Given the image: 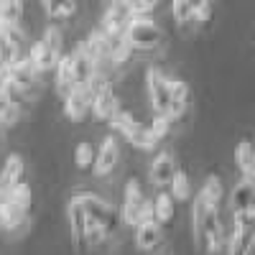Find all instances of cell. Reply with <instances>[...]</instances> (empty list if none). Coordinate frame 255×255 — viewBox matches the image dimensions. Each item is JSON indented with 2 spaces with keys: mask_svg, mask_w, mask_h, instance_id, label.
<instances>
[{
  "mask_svg": "<svg viewBox=\"0 0 255 255\" xmlns=\"http://www.w3.org/2000/svg\"><path fill=\"white\" fill-rule=\"evenodd\" d=\"M130 18H133V15L128 13L125 8L110 5L108 13L102 15V31L108 33L110 38H118V36H123V31H125V26H128V20H130Z\"/></svg>",
  "mask_w": 255,
  "mask_h": 255,
  "instance_id": "18",
  "label": "cell"
},
{
  "mask_svg": "<svg viewBox=\"0 0 255 255\" xmlns=\"http://www.w3.org/2000/svg\"><path fill=\"white\" fill-rule=\"evenodd\" d=\"M161 243V225L158 222H140L135 227V245L143 253H151Z\"/></svg>",
  "mask_w": 255,
  "mask_h": 255,
  "instance_id": "21",
  "label": "cell"
},
{
  "mask_svg": "<svg viewBox=\"0 0 255 255\" xmlns=\"http://www.w3.org/2000/svg\"><path fill=\"white\" fill-rule=\"evenodd\" d=\"M74 202L84 209V215H87V222H90V225L105 230L108 235H113V232L118 230V225H120V212H115L105 199H100V197L87 194V191H84V194H77V197H74Z\"/></svg>",
  "mask_w": 255,
  "mask_h": 255,
  "instance_id": "3",
  "label": "cell"
},
{
  "mask_svg": "<svg viewBox=\"0 0 255 255\" xmlns=\"http://www.w3.org/2000/svg\"><path fill=\"white\" fill-rule=\"evenodd\" d=\"M143 189L138 184V179H130L125 184V197H123V207H120V222L128 227H138L140 225V209H143Z\"/></svg>",
  "mask_w": 255,
  "mask_h": 255,
  "instance_id": "5",
  "label": "cell"
},
{
  "mask_svg": "<svg viewBox=\"0 0 255 255\" xmlns=\"http://www.w3.org/2000/svg\"><path fill=\"white\" fill-rule=\"evenodd\" d=\"M77 87V79H74V61L72 54H61L59 64H56V90L61 97H67L72 90Z\"/></svg>",
  "mask_w": 255,
  "mask_h": 255,
  "instance_id": "19",
  "label": "cell"
},
{
  "mask_svg": "<svg viewBox=\"0 0 255 255\" xmlns=\"http://www.w3.org/2000/svg\"><path fill=\"white\" fill-rule=\"evenodd\" d=\"M243 179H245V181H248V184H250V186L255 189V168H253V171H250L248 176H243Z\"/></svg>",
  "mask_w": 255,
  "mask_h": 255,
  "instance_id": "40",
  "label": "cell"
},
{
  "mask_svg": "<svg viewBox=\"0 0 255 255\" xmlns=\"http://www.w3.org/2000/svg\"><path fill=\"white\" fill-rule=\"evenodd\" d=\"M168 90H171V97H174V102H179V105H186V108H189L191 92H189V84H186V82H181V79H171V77H168Z\"/></svg>",
  "mask_w": 255,
  "mask_h": 255,
  "instance_id": "37",
  "label": "cell"
},
{
  "mask_svg": "<svg viewBox=\"0 0 255 255\" xmlns=\"http://www.w3.org/2000/svg\"><path fill=\"white\" fill-rule=\"evenodd\" d=\"M191 220H194V238L197 245L204 253H217L225 243V232H222V222H220V212L209 209L199 197L194 199L191 207Z\"/></svg>",
  "mask_w": 255,
  "mask_h": 255,
  "instance_id": "1",
  "label": "cell"
},
{
  "mask_svg": "<svg viewBox=\"0 0 255 255\" xmlns=\"http://www.w3.org/2000/svg\"><path fill=\"white\" fill-rule=\"evenodd\" d=\"M171 197L174 199H179V202H184V199H189L191 197V181H189V176L184 174V171H176L174 174V181H171Z\"/></svg>",
  "mask_w": 255,
  "mask_h": 255,
  "instance_id": "34",
  "label": "cell"
},
{
  "mask_svg": "<svg viewBox=\"0 0 255 255\" xmlns=\"http://www.w3.org/2000/svg\"><path fill=\"white\" fill-rule=\"evenodd\" d=\"M26 222H28V212L18 209L15 204H10L5 199H0V227L8 230V232H15V230L23 227Z\"/></svg>",
  "mask_w": 255,
  "mask_h": 255,
  "instance_id": "20",
  "label": "cell"
},
{
  "mask_svg": "<svg viewBox=\"0 0 255 255\" xmlns=\"http://www.w3.org/2000/svg\"><path fill=\"white\" fill-rule=\"evenodd\" d=\"M230 209L232 215H255V189L243 179L235 184L230 194Z\"/></svg>",
  "mask_w": 255,
  "mask_h": 255,
  "instance_id": "11",
  "label": "cell"
},
{
  "mask_svg": "<svg viewBox=\"0 0 255 255\" xmlns=\"http://www.w3.org/2000/svg\"><path fill=\"white\" fill-rule=\"evenodd\" d=\"M18 108L20 105H15L10 100L8 90H5V79H0V128H8V125H13L18 120V115H20Z\"/></svg>",
  "mask_w": 255,
  "mask_h": 255,
  "instance_id": "25",
  "label": "cell"
},
{
  "mask_svg": "<svg viewBox=\"0 0 255 255\" xmlns=\"http://www.w3.org/2000/svg\"><path fill=\"white\" fill-rule=\"evenodd\" d=\"M23 174H26V166H23V158L20 156H8L3 171H0V194H5V191H10L13 186L23 184Z\"/></svg>",
  "mask_w": 255,
  "mask_h": 255,
  "instance_id": "15",
  "label": "cell"
},
{
  "mask_svg": "<svg viewBox=\"0 0 255 255\" xmlns=\"http://www.w3.org/2000/svg\"><path fill=\"white\" fill-rule=\"evenodd\" d=\"M118 113H120V100H118V95H115L113 87L102 90V92L92 100V115H95L97 120L110 123Z\"/></svg>",
  "mask_w": 255,
  "mask_h": 255,
  "instance_id": "12",
  "label": "cell"
},
{
  "mask_svg": "<svg viewBox=\"0 0 255 255\" xmlns=\"http://www.w3.org/2000/svg\"><path fill=\"white\" fill-rule=\"evenodd\" d=\"M5 72H8V64L0 59V79H5Z\"/></svg>",
  "mask_w": 255,
  "mask_h": 255,
  "instance_id": "41",
  "label": "cell"
},
{
  "mask_svg": "<svg viewBox=\"0 0 255 255\" xmlns=\"http://www.w3.org/2000/svg\"><path fill=\"white\" fill-rule=\"evenodd\" d=\"M0 199H5V202L15 204L18 209L28 212V209H31V202H33V194H31V186H28V184L23 181V184L13 186L10 191H5V194H0Z\"/></svg>",
  "mask_w": 255,
  "mask_h": 255,
  "instance_id": "29",
  "label": "cell"
},
{
  "mask_svg": "<svg viewBox=\"0 0 255 255\" xmlns=\"http://www.w3.org/2000/svg\"><path fill=\"white\" fill-rule=\"evenodd\" d=\"M51 20H69L77 13V0H41Z\"/></svg>",
  "mask_w": 255,
  "mask_h": 255,
  "instance_id": "26",
  "label": "cell"
},
{
  "mask_svg": "<svg viewBox=\"0 0 255 255\" xmlns=\"http://www.w3.org/2000/svg\"><path fill=\"white\" fill-rule=\"evenodd\" d=\"M171 120H168V118H163V115H153V123L151 125H148V128H151V133L161 140V138H166L168 135V130H171Z\"/></svg>",
  "mask_w": 255,
  "mask_h": 255,
  "instance_id": "38",
  "label": "cell"
},
{
  "mask_svg": "<svg viewBox=\"0 0 255 255\" xmlns=\"http://www.w3.org/2000/svg\"><path fill=\"white\" fill-rule=\"evenodd\" d=\"M174 197H171V191H158L156 199H153V217L156 222L163 227L174 220Z\"/></svg>",
  "mask_w": 255,
  "mask_h": 255,
  "instance_id": "24",
  "label": "cell"
},
{
  "mask_svg": "<svg viewBox=\"0 0 255 255\" xmlns=\"http://www.w3.org/2000/svg\"><path fill=\"white\" fill-rule=\"evenodd\" d=\"M253 49H255V33H253Z\"/></svg>",
  "mask_w": 255,
  "mask_h": 255,
  "instance_id": "42",
  "label": "cell"
},
{
  "mask_svg": "<svg viewBox=\"0 0 255 255\" xmlns=\"http://www.w3.org/2000/svg\"><path fill=\"white\" fill-rule=\"evenodd\" d=\"M82 46L87 49V54L95 59V64L100 67L102 61H110V36L105 33L102 28L92 31L87 36V41H82Z\"/></svg>",
  "mask_w": 255,
  "mask_h": 255,
  "instance_id": "17",
  "label": "cell"
},
{
  "mask_svg": "<svg viewBox=\"0 0 255 255\" xmlns=\"http://www.w3.org/2000/svg\"><path fill=\"white\" fill-rule=\"evenodd\" d=\"M44 44L51 49V51H56V54H61V31L56 28V26H49L46 28V33H44Z\"/></svg>",
  "mask_w": 255,
  "mask_h": 255,
  "instance_id": "39",
  "label": "cell"
},
{
  "mask_svg": "<svg viewBox=\"0 0 255 255\" xmlns=\"http://www.w3.org/2000/svg\"><path fill=\"white\" fill-rule=\"evenodd\" d=\"M61 54L51 51L44 41H36V44L28 46V61L33 64V69L36 72H49V69H56V64H59Z\"/></svg>",
  "mask_w": 255,
  "mask_h": 255,
  "instance_id": "16",
  "label": "cell"
},
{
  "mask_svg": "<svg viewBox=\"0 0 255 255\" xmlns=\"http://www.w3.org/2000/svg\"><path fill=\"white\" fill-rule=\"evenodd\" d=\"M123 38L133 51H153L163 44V33L151 20V15H133L123 31Z\"/></svg>",
  "mask_w": 255,
  "mask_h": 255,
  "instance_id": "2",
  "label": "cell"
},
{
  "mask_svg": "<svg viewBox=\"0 0 255 255\" xmlns=\"http://www.w3.org/2000/svg\"><path fill=\"white\" fill-rule=\"evenodd\" d=\"M174 174H176V161L168 151H161L153 163H151V184L156 189H168L174 181Z\"/></svg>",
  "mask_w": 255,
  "mask_h": 255,
  "instance_id": "10",
  "label": "cell"
},
{
  "mask_svg": "<svg viewBox=\"0 0 255 255\" xmlns=\"http://www.w3.org/2000/svg\"><path fill=\"white\" fill-rule=\"evenodd\" d=\"M0 59H3L8 67L13 61H18V59H23V54H20L13 44H10V38H8V33H5V28L0 26Z\"/></svg>",
  "mask_w": 255,
  "mask_h": 255,
  "instance_id": "35",
  "label": "cell"
},
{
  "mask_svg": "<svg viewBox=\"0 0 255 255\" xmlns=\"http://www.w3.org/2000/svg\"><path fill=\"white\" fill-rule=\"evenodd\" d=\"M222 179L220 176H215V174H209L207 179H204V184H202V189H199V199L209 207V209H217L220 207V202H222Z\"/></svg>",
  "mask_w": 255,
  "mask_h": 255,
  "instance_id": "23",
  "label": "cell"
},
{
  "mask_svg": "<svg viewBox=\"0 0 255 255\" xmlns=\"http://www.w3.org/2000/svg\"><path fill=\"white\" fill-rule=\"evenodd\" d=\"M90 110H92V95L87 90V84H79V87H74L67 97H64V115L72 123L84 120V115Z\"/></svg>",
  "mask_w": 255,
  "mask_h": 255,
  "instance_id": "8",
  "label": "cell"
},
{
  "mask_svg": "<svg viewBox=\"0 0 255 255\" xmlns=\"http://www.w3.org/2000/svg\"><path fill=\"white\" fill-rule=\"evenodd\" d=\"M133 56V49L125 44V38L118 36V38H110V61L115 64V67H123V64H128Z\"/></svg>",
  "mask_w": 255,
  "mask_h": 255,
  "instance_id": "32",
  "label": "cell"
},
{
  "mask_svg": "<svg viewBox=\"0 0 255 255\" xmlns=\"http://www.w3.org/2000/svg\"><path fill=\"white\" fill-rule=\"evenodd\" d=\"M118 161H120V148H118V138L115 135H108L100 148H97V161H95V168L92 171L97 176H108L118 168Z\"/></svg>",
  "mask_w": 255,
  "mask_h": 255,
  "instance_id": "9",
  "label": "cell"
},
{
  "mask_svg": "<svg viewBox=\"0 0 255 255\" xmlns=\"http://www.w3.org/2000/svg\"><path fill=\"white\" fill-rule=\"evenodd\" d=\"M23 18V0H0V23L18 26Z\"/></svg>",
  "mask_w": 255,
  "mask_h": 255,
  "instance_id": "30",
  "label": "cell"
},
{
  "mask_svg": "<svg viewBox=\"0 0 255 255\" xmlns=\"http://www.w3.org/2000/svg\"><path fill=\"white\" fill-rule=\"evenodd\" d=\"M67 217H69V232H72V245L77 253H87V232H90V222H87V215L84 209L72 199L69 202V209H67Z\"/></svg>",
  "mask_w": 255,
  "mask_h": 255,
  "instance_id": "7",
  "label": "cell"
},
{
  "mask_svg": "<svg viewBox=\"0 0 255 255\" xmlns=\"http://www.w3.org/2000/svg\"><path fill=\"white\" fill-rule=\"evenodd\" d=\"M227 255H255V225L235 227L227 243Z\"/></svg>",
  "mask_w": 255,
  "mask_h": 255,
  "instance_id": "14",
  "label": "cell"
},
{
  "mask_svg": "<svg viewBox=\"0 0 255 255\" xmlns=\"http://www.w3.org/2000/svg\"><path fill=\"white\" fill-rule=\"evenodd\" d=\"M207 5H209V0H171V13H174L176 23H189Z\"/></svg>",
  "mask_w": 255,
  "mask_h": 255,
  "instance_id": "22",
  "label": "cell"
},
{
  "mask_svg": "<svg viewBox=\"0 0 255 255\" xmlns=\"http://www.w3.org/2000/svg\"><path fill=\"white\" fill-rule=\"evenodd\" d=\"M156 3L158 0H113V5L125 8L130 15H148L156 8Z\"/></svg>",
  "mask_w": 255,
  "mask_h": 255,
  "instance_id": "33",
  "label": "cell"
},
{
  "mask_svg": "<svg viewBox=\"0 0 255 255\" xmlns=\"http://www.w3.org/2000/svg\"><path fill=\"white\" fill-rule=\"evenodd\" d=\"M36 69H33V64L28 61V56H23V59H18V61H13L10 67H8V72H5V84L10 90H15V92H31L33 87H36Z\"/></svg>",
  "mask_w": 255,
  "mask_h": 255,
  "instance_id": "6",
  "label": "cell"
},
{
  "mask_svg": "<svg viewBox=\"0 0 255 255\" xmlns=\"http://www.w3.org/2000/svg\"><path fill=\"white\" fill-rule=\"evenodd\" d=\"M110 125L115 128V130H118V133H120L123 138H125V135H128V133H130L133 128L138 125V120H135V115H133V113H128V110H120V113H118V115H115V118L110 120Z\"/></svg>",
  "mask_w": 255,
  "mask_h": 255,
  "instance_id": "36",
  "label": "cell"
},
{
  "mask_svg": "<svg viewBox=\"0 0 255 255\" xmlns=\"http://www.w3.org/2000/svg\"><path fill=\"white\" fill-rule=\"evenodd\" d=\"M95 161H97V148L87 140L77 143L74 148V163L77 168H95Z\"/></svg>",
  "mask_w": 255,
  "mask_h": 255,
  "instance_id": "31",
  "label": "cell"
},
{
  "mask_svg": "<svg viewBox=\"0 0 255 255\" xmlns=\"http://www.w3.org/2000/svg\"><path fill=\"white\" fill-rule=\"evenodd\" d=\"M145 87H148V97H151V108L156 115H163L168 118L171 113V105H174V97H171V90H168V77L151 67L145 72Z\"/></svg>",
  "mask_w": 255,
  "mask_h": 255,
  "instance_id": "4",
  "label": "cell"
},
{
  "mask_svg": "<svg viewBox=\"0 0 255 255\" xmlns=\"http://www.w3.org/2000/svg\"><path fill=\"white\" fill-rule=\"evenodd\" d=\"M72 61H74V79H77V87H79V84H87V82L100 72V67L95 64V59L87 54V49H84L82 44L72 51Z\"/></svg>",
  "mask_w": 255,
  "mask_h": 255,
  "instance_id": "13",
  "label": "cell"
},
{
  "mask_svg": "<svg viewBox=\"0 0 255 255\" xmlns=\"http://www.w3.org/2000/svg\"><path fill=\"white\" fill-rule=\"evenodd\" d=\"M235 166L243 171V176H248L255 168V148L250 140H240L235 145Z\"/></svg>",
  "mask_w": 255,
  "mask_h": 255,
  "instance_id": "28",
  "label": "cell"
},
{
  "mask_svg": "<svg viewBox=\"0 0 255 255\" xmlns=\"http://www.w3.org/2000/svg\"><path fill=\"white\" fill-rule=\"evenodd\" d=\"M125 140L130 143L133 148H140V151H153V148L158 145V138L151 133V128H145V125H140V123L125 135Z\"/></svg>",
  "mask_w": 255,
  "mask_h": 255,
  "instance_id": "27",
  "label": "cell"
}]
</instances>
